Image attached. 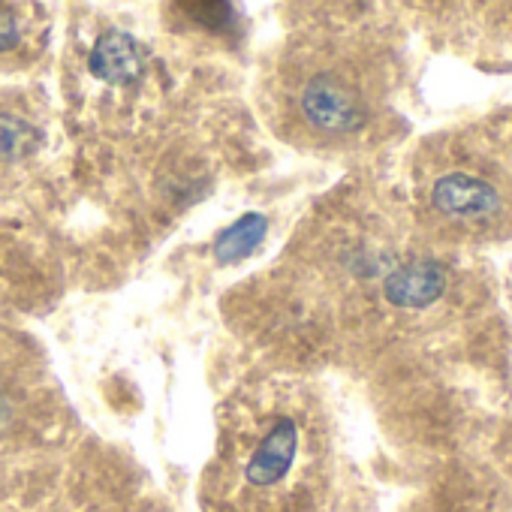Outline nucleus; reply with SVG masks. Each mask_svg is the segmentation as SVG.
I'll return each instance as SVG.
<instances>
[{
    "mask_svg": "<svg viewBox=\"0 0 512 512\" xmlns=\"http://www.w3.org/2000/svg\"><path fill=\"white\" fill-rule=\"evenodd\" d=\"M332 428L299 383H256L226 401L199 482L205 512H323Z\"/></svg>",
    "mask_w": 512,
    "mask_h": 512,
    "instance_id": "nucleus-1",
    "label": "nucleus"
},
{
    "mask_svg": "<svg viewBox=\"0 0 512 512\" xmlns=\"http://www.w3.org/2000/svg\"><path fill=\"white\" fill-rule=\"evenodd\" d=\"M413 223L443 250L512 238V115L425 139L413 157Z\"/></svg>",
    "mask_w": 512,
    "mask_h": 512,
    "instance_id": "nucleus-2",
    "label": "nucleus"
},
{
    "mask_svg": "<svg viewBox=\"0 0 512 512\" xmlns=\"http://www.w3.org/2000/svg\"><path fill=\"white\" fill-rule=\"evenodd\" d=\"M395 61L371 37L326 31L290 49L281 73V106L293 133L317 145H356L389 115Z\"/></svg>",
    "mask_w": 512,
    "mask_h": 512,
    "instance_id": "nucleus-3",
    "label": "nucleus"
},
{
    "mask_svg": "<svg viewBox=\"0 0 512 512\" xmlns=\"http://www.w3.org/2000/svg\"><path fill=\"white\" fill-rule=\"evenodd\" d=\"M55 512H172V509L136 464L103 452L70 473Z\"/></svg>",
    "mask_w": 512,
    "mask_h": 512,
    "instance_id": "nucleus-4",
    "label": "nucleus"
},
{
    "mask_svg": "<svg viewBox=\"0 0 512 512\" xmlns=\"http://www.w3.org/2000/svg\"><path fill=\"white\" fill-rule=\"evenodd\" d=\"M91 67L106 82H130L142 73L136 43L127 34H106L91 55Z\"/></svg>",
    "mask_w": 512,
    "mask_h": 512,
    "instance_id": "nucleus-5",
    "label": "nucleus"
},
{
    "mask_svg": "<svg viewBox=\"0 0 512 512\" xmlns=\"http://www.w3.org/2000/svg\"><path fill=\"white\" fill-rule=\"evenodd\" d=\"M269 223L266 217L260 214H247L241 217L235 226H229L220 238H217V260L223 263H232V260H241V256H247L256 244L263 241Z\"/></svg>",
    "mask_w": 512,
    "mask_h": 512,
    "instance_id": "nucleus-6",
    "label": "nucleus"
},
{
    "mask_svg": "<svg viewBox=\"0 0 512 512\" xmlns=\"http://www.w3.org/2000/svg\"><path fill=\"white\" fill-rule=\"evenodd\" d=\"M31 22L34 19L28 16V10L0 4V58L19 52L28 43V37L34 34L31 31Z\"/></svg>",
    "mask_w": 512,
    "mask_h": 512,
    "instance_id": "nucleus-7",
    "label": "nucleus"
}]
</instances>
